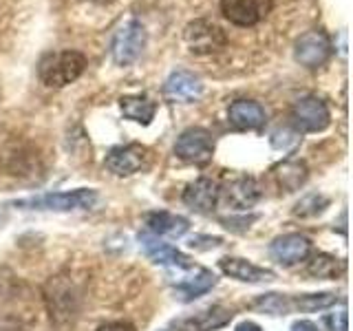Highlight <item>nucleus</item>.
I'll return each instance as SVG.
<instances>
[{"label": "nucleus", "mask_w": 353, "mask_h": 331, "mask_svg": "<svg viewBox=\"0 0 353 331\" xmlns=\"http://www.w3.org/2000/svg\"><path fill=\"white\" fill-rule=\"evenodd\" d=\"M44 303L51 325L58 331H69L75 327L80 316L82 296L77 285L66 274H55L44 285Z\"/></svg>", "instance_id": "obj_1"}, {"label": "nucleus", "mask_w": 353, "mask_h": 331, "mask_svg": "<svg viewBox=\"0 0 353 331\" xmlns=\"http://www.w3.org/2000/svg\"><path fill=\"white\" fill-rule=\"evenodd\" d=\"M86 69V58L80 51H55L47 53L38 64V75L42 84L49 88H62L66 84L75 82Z\"/></svg>", "instance_id": "obj_2"}, {"label": "nucleus", "mask_w": 353, "mask_h": 331, "mask_svg": "<svg viewBox=\"0 0 353 331\" xmlns=\"http://www.w3.org/2000/svg\"><path fill=\"white\" fill-rule=\"evenodd\" d=\"M97 201V192L88 188H77V190L64 192H47L31 199H20L16 201L18 208L25 210H55V212H69V210H86L93 208Z\"/></svg>", "instance_id": "obj_3"}, {"label": "nucleus", "mask_w": 353, "mask_h": 331, "mask_svg": "<svg viewBox=\"0 0 353 331\" xmlns=\"http://www.w3.org/2000/svg\"><path fill=\"white\" fill-rule=\"evenodd\" d=\"M146 29L139 20H126L124 25H119L115 31L113 42H110V55L117 66H128L135 62L141 51L146 49Z\"/></svg>", "instance_id": "obj_4"}, {"label": "nucleus", "mask_w": 353, "mask_h": 331, "mask_svg": "<svg viewBox=\"0 0 353 331\" xmlns=\"http://www.w3.org/2000/svg\"><path fill=\"white\" fill-rule=\"evenodd\" d=\"M183 42L185 47L196 55H210V53H219L225 47V31L221 29L216 22L212 20H192L188 22L183 29Z\"/></svg>", "instance_id": "obj_5"}, {"label": "nucleus", "mask_w": 353, "mask_h": 331, "mask_svg": "<svg viewBox=\"0 0 353 331\" xmlns=\"http://www.w3.org/2000/svg\"><path fill=\"white\" fill-rule=\"evenodd\" d=\"M292 124L298 132H320L331 124V113L318 95H305L292 106Z\"/></svg>", "instance_id": "obj_6"}, {"label": "nucleus", "mask_w": 353, "mask_h": 331, "mask_svg": "<svg viewBox=\"0 0 353 331\" xmlns=\"http://www.w3.org/2000/svg\"><path fill=\"white\" fill-rule=\"evenodd\" d=\"M331 53H334V44H331V38L323 29H312L303 33L294 44V60L307 66V69L323 66L331 58Z\"/></svg>", "instance_id": "obj_7"}, {"label": "nucleus", "mask_w": 353, "mask_h": 331, "mask_svg": "<svg viewBox=\"0 0 353 331\" xmlns=\"http://www.w3.org/2000/svg\"><path fill=\"white\" fill-rule=\"evenodd\" d=\"M174 154L188 163L203 166L212 159V154H214V139L210 135V130L205 128H199V126L188 128L181 132L179 139H176Z\"/></svg>", "instance_id": "obj_8"}, {"label": "nucleus", "mask_w": 353, "mask_h": 331, "mask_svg": "<svg viewBox=\"0 0 353 331\" xmlns=\"http://www.w3.org/2000/svg\"><path fill=\"white\" fill-rule=\"evenodd\" d=\"M148 157L150 152L146 146H141V143H126V146L110 148L104 161L110 172H115L119 177H128L139 172L141 168H146Z\"/></svg>", "instance_id": "obj_9"}, {"label": "nucleus", "mask_w": 353, "mask_h": 331, "mask_svg": "<svg viewBox=\"0 0 353 331\" xmlns=\"http://www.w3.org/2000/svg\"><path fill=\"white\" fill-rule=\"evenodd\" d=\"M274 0H221L223 16L239 27H254L270 14Z\"/></svg>", "instance_id": "obj_10"}, {"label": "nucleus", "mask_w": 353, "mask_h": 331, "mask_svg": "<svg viewBox=\"0 0 353 331\" xmlns=\"http://www.w3.org/2000/svg\"><path fill=\"white\" fill-rule=\"evenodd\" d=\"M201 95H203L201 77L183 69L170 73L163 84V97L174 104H192Z\"/></svg>", "instance_id": "obj_11"}, {"label": "nucleus", "mask_w": 353, "mask_h": 331, "mask_svg": "<svg viewBox=\"0 0 353 331\" xmlns=\"http://www.w3.org/2000/svg\"><path fill=\"white\" fill-rule=\"evenodd\" d=\"M312 252V241L307 237L298 234V232H290V234L276 237L270 245V254L276 263L285 265V268H292V265H298L301 261H305Z\"/></svg>", "instance_id": "obj_12"}, {"label": "nucleus", "mask_w": 353, "mask_h": 331, "mask_svg": "<svg viewBox=\"0 0 353 331\" xmlns=\"http://www.w3.org/2000/svg\"><path fill=\"white\" fill-rule=\"evenodd\" d=\"M139 241H141V245H143V252H146V257L152 263L170 265V268H179V270H190L192 265H194L188 254H183L176 248H172L170 243H163V241L154 239V237H148V234H141Z\"/></svg>", "instance_id": "obj_13"}, {"label": "nucleus", "mask_w": 353, "mask_h": 331, "mask_svg": "<svg viewBox=\"0 0 353 331\" xmlns=\"http://www.w3.org/2000/svg\"><path fill=\"white\" fill-rule=\"evenodd\" d=\"M219 185L216 181L212 179H205V177H201V179H196L194 183H190L185 188L183 192V203L194 210V212H212V210L216 208L219 203Z\"/></svg>", "instance_id": "obj_14"}, {"label": "nucleus", "mask_w": 353, "mask_h": 331, "mask_svg": "<svg viewBox=\"0 0 353 331\" xmlns=\"http://www.w3.org/2000/svg\"><path fill=\"white\" fill-rule=\"evenodd\" d=\"M219 270L225 276H232V279L243 281V283H268L276 279V274L272 270L259 268V265H254L245 259H236V257H223L219 261Z\"/></svg>", "instance_id": "obj_15"}, {"label": "nucleus", "mask_w": 353, "mask_h": 331, "mask_svg": "<svg viewBox=\"0 0 353 331\" xmlns=\"http://www.w3.org/2000/svg\"><path fill=\"white\" fill-rule=\"evenodd\" d=\"M228 119L239 130H256L265 124L268 115H265V108L254 99H236L228 108Z\"/></svg>", "instance_id": "obj_16"}, {"label": "nucleus", "mask_w": 353, "mask_h": 331, "mask_svg": "<svg viewBox=\"0 0 353 331\" xmlns=\"http://www.w3.org/2000/svg\"><path fill=\"white\" fill-rule=\"evenodd\" d=\"M219 194H223L225 203L234 210H250L261 199L259 183L252 177H239V179L230 181L225 190H219Z\"/></svg>", "instance_id": "obj_17"}, {"label": "nucleus", "mask_w": 353, "mask_h": 331, "mask_svg": "<svg viewBox=\"0 0 353 331\" xmlns=\"http://www.w3.org/2000/svg\"><path fill=\"white\" fill-rule=\"evenodd\" d=\"M232 316H234L232 309L214 305V307L205 309V312H199L192 318L179 320V323L174 325V329L176 331H214L219 327H225L232 320Z\"/></svg>", "instance_id": "obj_18"}, {"label": "nucleus", "mask_w": 353, "mask_h": 331, "mask_svg": "<svg viewBox=\"0 0 353 331\" xmlns=\"http://www.w3.org/2000/svg\"><path fill=\"white\" fill-rule=\"evenodd\" d=\"M146 225L150 234L154 237H168V239H181L190 230V221L185 217L172 214V212H150L146 217Z\"/></svg>", "instance_id": "obj_19"}, {"label": "nucleus", "mask_w": 353, "mask_h": 331, "mask_svg": "<svg viewBox=\"0 0 353 331\" xmlns=\"http://www.w3.org/2000/svg\"><path fill=\"white\" fill-rule=\"evenodd\" d=\"M214 285H216V276L210 270L201 268L194 276H190V279L176 283L174 285V294H176V298H179L181 303H190V301H194V298L208 294Z\"/></svg>", "instance_id": "obj_20"}, {"label": "nucleus", "mask_w": 353, "mask_h": 331, "mask_svg": "<svg viewBox=\"0 0 353 331\" xmlns=\"http://www.w3.org/2000/svg\"><path fill=\"white\" fill-rule=\"evenodd\" d=\"M119 106L124 117L137 121L141 126H148L157 115V104L148 95H124L119 99Z\"/></svg>", "instance_id": "obj_21"}, {"label": "nucleus", "mask_w": 353, "mask_h": 331, "mask_svg": "<svg viewBox=\"0 0 353 331\" xmlns=\"http://www.w3.org/2000/svg\"><path fill=\"white\" fill-rule=\"evenodd\" d=\"M274 172H276V179H279V185L287 192L298 190V188L307 181V166L296 159L283 161L281 166H276Z\"/></svg>", "instance_id": "obj_22"}, {"label": "nucleus", "mask_w": 353, "mask_h": 331, "mask_svg": "<svg viewBox=\"0 0 353 331\" xmlns=\"http://www.w3.org/2000/svg\"><path fill=\"white\" fill-rule=\"evenodd\" d=\"M342 272H345V263L336 257H329V254H318L307 265V274L320 281H331Z\"/></svg>", "instance_id": "obj_23"}, {"label": "nucleus", "mask_w": 353, "mask_h": 331, "mask_svg": "<svg viewBox=\"0 0 353 331\" xmlns=\"http://www.w3.org/2000/svg\"><path fill=\"white\" fill-rule=\"evenodd\" d=\"M252 309H259L263 314L272 316H287L294 312V298L285 294H263L252 303Z\"/></svg>", "instance_id": "obj_24"}, {"label": "nucleus", "mask_w": 353, "mask_h": 331, "mask_svg": "<svg viewBox=\"0 0 353 331\" xmlns=\"http://www.w3.org/2000/svg\"><path fill=\"white\" fill-rule=\"evenodd\" d=\"M338 303L336 294H305V296H294V312H320V309H329Z\"/></svg>", "instance_id": "obj_25"}, {"label": "nucleus", "mask_w": 353, "mask_h": 331, "mask_svg": "<svg viewBox=\"0 0 353 331\" xmlns=\"http://www.w3.org/2000/svg\"><path fill=\"white\" fill-rule=\"evenodd\" d=\"M327 203L329 201H327L325 197H320V194H307L303 201L296 205L294 214L296 217H316L320 212H325Z\"/></svg>", "instance_id": "obj_26"}, {"label": "nucleus", "mask_w": 353, "mask_h": 331, "mask_svg": "<svg viewBox=\"0 0 353 331\" xmlns=\"http://www.w3.org/2000/svg\"><path fill=\"white\" fill-rule=\"evenodd\" d=\"M221 243L223 241H221L219 237H194V239H190L188 245L194 248V250H212V248H219Z\"/></svg>", "instance_id": "obj_27"}, {"label": "nucleus", "mask_w": 353, "mask_h": 331, "mask_svg": "<svg viewBox=\"0 0 353 331\" xmlns=\"http://www.w3.org/2000/svg\"><path fill=\"white\" fill-rule=\"evenodd\" d=\"M97 331H137L130 323H124V320H117V323H106L102 327H97Z\"/></svg>", "instance_id": "obj_28"}, {"label": "nucleus", "mask_w": 353, "mask_h": 331, "mask_svg": "<svg viewBox=\"0 0 353 331\" xmlns=\"http://www.w3.org/2000/svg\"><path fill=\"white\" fill-rule=\"evenodd\" d=\"M292 331H318V327L312 323V320H296L292 325Z\"/></svg>", "instance_id": "obj_29"}, {"label": "nucleus", "mask_w": 353, "mask_h": 331, "mask_svg": "<svg viewBox=\"0 0 353 331\" xmlns=\"http://www.w3.org/2000/svg\"><path fill=\"white\" fill-rule=\"evenodd\" d=\"M234 331H263L256 323H252V320H243V323L236 325Z\"/></svg>", "instance_id": "obj_30"}, {"label": "nucleus", "mask_w": 353, "mask_h": 331, "mask_svg": "<svg viewBox=\"0 0 353 331\" xmlns=\"http://www.w3.org/2000/svg\"><path fill=\"white\" fill-rule=\"evenodd\" d=\"M84 3H93V5H110V3H115V0H84Z\"/></svg>", "instance_id": "obj_31"}]
</instances>
